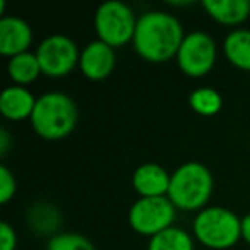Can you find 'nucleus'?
<instances>
[{"label":"nucleus","mask_w":250,"mask_h":250,"mask_svg":"<svg viewBox=\"0 0 250 250\" xmlns=\"http://www.w3.org/2000/svg\"><path fill=\"white\" fill-rule=\"evenodd\" d=\"M35 94L24 86H7L2 94H0V113L4 115L7 120H26L31 118L33 111L36 106Z\"/></svg>","instance_id":"nucleus-12"},{"label":"nucleus","mask_w":250,"mask_h":250,"mask_svg":"<svg viewBox=\"0 0 250 250\" xmlns=\"http://www.w3.org/2000/svg\"><path fill=\"white\" fill-rule=\"evenodd\" d=\"M194 235L211 250H226L242 238V218L221 206H209L197 212Z\"/></svg>","instance_id":"nucleus-4"},{"label":"nucleus","mask_w":250,"mask_h":250,"mask_svg":"<svg viewBox=\"0 0 250 250\" xmlns=\"http://www.w3.org/2000/svg\"><path fill=\"white\" fill-rule=\"evenodd\" d=\"M16 188H18V185H16L14 173L5 165H2L0 167V202L7 204L16 195Z\"/></svg>","instance_id":"nucleus-19"},{"label":"nucleus","mask_w":250,"mask_h":250,"mask_svg":"<svg viewBox=\"0 0 250 250\" xmlns=\"http://www.w3.org/2000/svg\"><path fill=\"white\" fill-rule=\"evenodd\" d=\"M136 26L137 18L134 11L120 0L104 2L94 12V31L98 40L111 48L132 42Z\"/></svg>","instance_id":"nucleus-5"},{"label":"nucleus","mask_w":250,"mask_h":250,"mask_svg":"<svg viewBox=\"0 0 250 250\" xmlns=\"http://www.w3.org/2000/svg\"><path fill=\"white\" fill-rule=\"evenodd\" d=\"M7 74L16 86L28 87L29 84H33L38 79L40 74H42V67H40L36 53L24 52L9 59Z\"/></svg>","instance_id":"nucleus-15"},{"label":"nucleus","mask_w":250,"mask_h":250,"mask_svg":"<svg viewBox=\"0 0 250 250\" xmlns=\"http://www.w3.org/2000/svg\"><path fill=\"white\" fill-rule=\"evenodd\" d=\"M242 238L250 245V214L242 218Z\"/></svg>","instance_id":"nucleus-22"},{"label":"nucleus","mask_w":250,"mask_h":250,"mask_svg":"<svg viewBox=\"0 0 250 250\" xmlns=\"http://www.w3.org/2000/svg\"><path fill=\"white\" fill-rule=\"evenodd\" d=\"M177 208L165 197H139L129 209V225L136 233L153 238L173 226Z\"/></svg>","instance_id":"nucleus-6"},{"label":"nucleus","mask_w":250,"mask_h":250,"mask_svg":"<svg viewBox=\"0 0 250 250\" xmlns=\"http://www.w3.org/2000/svg\"><path fill=\"white\" fill-rule=\"evenodd\" d=\"M79 69L91 81H103L115 69V52L106 43L94 40L83 48L79 57Z\"/></svg>","instance_id":"nucleus-10"},{"label":"nucleus","mask_w":250,"mask_h":250,"mask_svg":"<svg viewBox=\"0 0 250 250\" xmlns=\"http://www.w3.org/2000/svg\"><path fill=\"white\" fill-rule=\"evenodd\" d=\"M171 175L158 163H144L132 173V187L141 197L168 195Z\"/></svg>","instance_id":"nucleus-11"},{"label":"nucleus","mask_w":250,"mask_h":250,"mask_svg":"<svg viewBox=\"0 0 250 250\" xmlns=\"http://www.w3.org/2000/svg\"><path fill=\"white\" fill-rule=\"evenodd\" d=\"M214 180L206 165L188 161L171 173L168 199L180 211H202L209 202Z\"/></svg>","instance_id":"nucleus-3"},{"label":"nucleus","mask_w":250,"mask_h":250,"mask_svg":"<svg viewBox=\"0 0 250 250\" xmlns=\"http://www.w3.org/2000/svg\"><path fill=\"white\" fill-rule=\"evenodd\" d=\"M223 52L236 69L250 72V29H233L223 42Z\"/></svg>","instance_id":"nucleus-14"},{"label":"nucleus","mask_w":250,"mask_h":250,"mask_svg":"<svg viewBox=\"0 0 250 250\" xmlns=\"http://www.w3.org/2000/svg\"><path fill=\"white\" fill-rule=\"evenodd\" d=\"M33 29L28 21L18 16H2L0 19V53L7 59L29 52Z\"/></svg>","instance_id":"nucleus-9"},{"label":"nucleus","mask_w":250,"mask_h":250,"mask_svg":"<svg viewBox=\"0 0 250 250\" xmlns=\"http://www.w3.org/2000/svg\"><path fill=\"white\" fill-rule=\"evenodd\" d=\"M202 7L216 22L238 26L250 16V0H204Z\"/></svg>","instance_id":"nucleus-13"},{"label":"nucleus","mask_w":250,"mask_h":250,"mask_svg":"<svg viewBox=\"0 0 250 250\" xmlns=\"http://www.w3.org/2000/svg\"><path fill=\"white\" fill-rule=\"evenodd\" d=\"M33 130L45 141H60L76 129L79 120L77 104L62 91H50L36 100L31 115Z\"/></svg>","instance_id":"nucleus-2"},{"label":"nucleus","mask_w":250,"mask_h":250,"mask_svg":"<svg viewBox=\"0 0 250 250\" xmlns=\"http://www.w3.org/2000/svg\"><path fill=\"white\" fill-rule=\"evenodd\" d=\"M188 104L195 113L202 117H214L223 106V98L219 91L212 87H197L188 96Z\"/></svg>","instance_id":"nucleus-17"},{"label":"nucleus","mask_w":250,"mask_h":250,"mask_svg":"<svg viewBox=\"0 0 250 250\" xmlns=\"http://www.w3.org/2000/svg\"><path fill=\"white\" fill-rule=\"evenodd\" d=\"M18 247V235L16 229L7 221L0 225V250H16Z\"/></svg>","instance_id":"nucleus-20"},{"label":"nucleus","mask_w":250,"mask_h":250,"mask_svg":"<svg viewBox=\"0 0 250 250\" xmlns=\"http://www.w3.org/2000/svg\"><path fill=\"white\" fill-rule=\"evenodd\" d=\"M46 250H96V247L79 233H59L50 238Z\"/></svg>","instance_id":"nucleus-18"},{"label":"nucleus","mask_w":250,"mask_h":250,"mask_svg":"<svg viewBox=\"0 0 250 250\" xmlns=\"http://www.w3.org/2000/svg\"><path fill=\"white\" fill-rule=\"evenodd\" d=\"M42 74L48 77H62L79 65L81 52L76 42L65 35H50L36 48Z\"/></svg>","instance_id":"nucleus-7"},{"label":"nucleus","mask_w":250,"mask_h":250,"mask_svg":"<svg viewBox=\"0 0 250 250\" xmlns=\"http://www.w3.org/2000/svg\"><path fill=\"white\" fill-rule=\"evenodd\" d=\"M9 143H11V136H9L7 129H0V154H2V156L7 153Z\"/></svg>","instance_id":"nucleus-21"},{"label":"nucleus","mask_w":250,"mask_h":250,"mask_svg":"<svg viewBox=\"0 0 250 250\" xmlns=\"http://www.w3.org/2000/svg\"><path fill=\"white\" fill-rule=\"evenodd\" d=\"M216 55L218 48L214 40L204 31H194L185 35L177 53V63L185 76L202 77L214 67Z\"/></svg>","instance_id":"nucleus-8"},{"label":"nucleus","mask_w":250,"mask_h":250,"mask_svg":"<svg viewBox=\"0 0 250 250\" xmlns=\"http://www.w3.org/2000/svg\"><path fill=\"white\" fill-rule=\"evenodd\" d=\"M147 250H194V242L184 228L170 226L149 238Z\"/></svg>","instance_id":"nucleus-16"},{"label":"nucleus","mask_w":250,"mask_h":250,"mask_svg":"<svg viewBox=\"0 0 250 250\" xmlns=\"http://www.w3.org/2000/svg\"><path fill=\"white\" fill-rule=\"evenodd\" d=\"M184 38L182 22L173 14L149 11L137 18L132 45L141 59L161 63L177 59Z\"/></svg>","instance_id":"nucleus-1"}]
</instances>
